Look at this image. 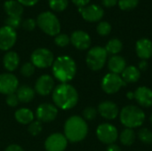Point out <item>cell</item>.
<instances>
[{"label":"cell","instance_id":"cell-41","mask_svg":"<svg viewBox=\"0 0 152 151\" xmlns=\"http://www.w3.org/2000/svg\"><path fill=\"white\" fill-rule=\"evenodd\" d=\"M4 151H24V150L17 144H11L9 145Z\"/></svg>","mask_w":152,"mask_h":151},{"label":"cell","instance_id":"cell-37","mask_svg":"<svg viewBox=\"0 0 152 151\" xmlns=\"http://www.w3.org/2000/svg\"><path fill=\"white\" fill-rule=\"evenodd\" d=\"M5 102L6 104L11 107V108H14V107H17L18 104H19V99L16 95V93H11L9 95H6V98H5Z\"/></svg>","mask_w":152,"mask_h":151},{"label":"cell","instance_id":"cell-23","mask_svg":"<svg viewBox=\"0 0 152 151\" xmlns=\"http://www.w3.org/2000/svg\"><path fill=\"white\" fill-rule=\"evenodd\" d=\"M4 9L8 17H20L23 6L17 0H8L4 4Z\"/></svg>","mask_w":152,"mask_h":151},{"label":"cell","instance_id":"cell-6","mask_svg":"<svg viewBox=\"0 0 152 151\" xmlns=\"http://www.w3.org/2000/svg\"><path fill=\"white\" fill-rule=\"evenodd\" d=\"M108 53L104 47L94 46L91 48L86 58V62L87 67L94 71H98L102 69L107 61Z\"/></svg>","mask_w":152,"mask_h":151},{"label":"cell","instance_id":"cell-2","mask_svg":"<svg viewBox=\"0 0 152 151\" xmlns=\"http://www.w3.org/2000/svg\"><path fill=\"white\" fill-rule=\"evenodd\" d=\"M52 71L55 79L62 84L69 83L77 74V64L70 56H59L54 59L52 65Z\"/></svg>","mask_w":152,"mask_h":151},{"label":"cell","instance_id":"cell-29","mask_svg":"<svg viewBox=\"0 0 152 151\" xmlns=\"http://www.w3.org/2000/svg\"><path fill=\"white\" fill-rule=\"evenodd\" d=\"M139 140L144 144H151L152 143V132L148 128H142L138 132Z\"/></svg>","mask_w":152,"mask_h":151},{"label":"cell","instance_id":"cell-42","mask_svg":"<svg viewBox=\"0 0 152 151\" xmlns=\"http://www.w3.org/2000/svg\"><path fill=\"white\" fill-rule=\"evenodd\" d=\"M102 4L106 7H113L118 4V0H102Z\"/></svg>","mask_w":152,"mask_h":151},{"label":"cell","instance_id":"cell-45","mask_svg":"<svg viewBox=\"0 0 152 151\" xmlns=\"http://www.w3.org/2000/svg\"><path fill=\"white\" fill-rule=\"evenodd\" d=\"M127 98H128V99H133V98H134V93L129 92V93H127Z\"/></svg>","mask_w":152,"mask_h":151},{"label":"cell","instance_id":"cell-35","mask_svg":"<svg viewBox=\"0 0 152 151\" xmlns=\"http://www.w3.org/2000/svg\"><path fill=\"white\" fill-rule=\"evenodd\" d=\"M97 109L94 107H86L83 110V118L87 121H92L94 120L96 116H97Z\"/></svg>","mask_w":152,"mask_h":151},{"label":"cell","instance_id":"cell-8","mask_svg":"<svg viewBox=\"0 0 152 151\" xmlns=\"http://www.w3.org/2000/svg\"><path fill=\"white\" fill-rule=\"evenodd\" d=\"M96 136L98 140L104 144H114L118 138V129L110 124H101L96 129Z\"/></svg>","mask_w":152,"mask_h":151},{"label":"cell","instance_id":"cell-39","mask_svg":"<svg viewBox=\"0 0 152 151\" xmlns=\"http://www.w3.org/2000/svg\"><path fill=\"white\" fill-rule=\"evenodd\" d=\"M22 6H33L35 5L39 0H17Z\"/></svg>","mask_w":152,"mask_h":151},{"label":"cell","instance_id":"cell-25","mask_svg":"<svg viewBox=\"0 0 152 151\" xmlns=\"http://www.w3.org/2000/svg\"><path fill=\"white\" fill-rule=\"evenodd\" d=\"M140 77H141V71L135 66L126 67L121 74V77L126 84L135 83L139 80Z\"/></svg>","mask_w":152,"mask_h":151},{"label":"cell","instance_id":"cell-21","mask_svg":"<svg viewBox=\"0 0 152 151\" xmlns=\"http://www.w3.org/2000/svg\"><path fill=\"white\" fill-rule=\"evenodd\" d=\"M3 64L7 71H14L20 65V57L18 53L13 51H8L3 58Z\"/></svg>","mask_w":152,"mask_h":151},{"label":"cell","instance_id":"cell-36","mask_svg":"<svg viewBox=\"0 0 152 151\" xmlns=\"http://www.w3.org/2000/svg\"><path fill=\"white\" fill-rule=\"evenodd\" d=\"M21 24L20 17H8L5 20V26H8L13 29L19 28Z\"/></svg>","mask_w":152,"mask_h":151},{"label":"cell","instance_id":"cell-43","mask_svg":"<svg viewBox=\"0 0 152 151\" xmlns=\"http://www.w3.org/2000/svg\"><path fill=\"white\" fill-rule=\"evenodd\" d=\"M140 71H145L148 69V62L145 60H142L139 62V67H138Z\"/></svg>","mask_w":152,"mask_h":151},{"label":"cell","instance_id":"cell-40","mask_svg":"<svg viewBox=\"0 0 152 151\" xmlns=\"http://www.w3.org/2000/svg\"><path fill=\"white\" fill-rule=\"evenodd\" d=\"M71 1L78 8L79 7H85V6H86L89 4V2H90V0H71Z\"/></svg>","mask_w":152,"mask_h":151},{"label":"cell","instance_id":"cell-22","mask_svg":"<svg viewBox=\"0 0 152 151\" xmlns=\"http://www.w3.org/2000/svg\"><path fill=\"white\" fill-rule=\"evenodd\" d=\"M35 90L26 85L19 86L16 91V95L19 99V101L23 103H28L32 101L35 98Z\"/></svg>","mask_w":152,"mask_h":151},{"label":"cell","instance_id":"cell-5","mask_svg":"<svg viewBox=\"0 0 152 151\" xmlns=\"http://www.w3.org/2000/svg\"><path fill=\"white\" fill-rule=\"evenodd\" d=\"M37 25L48 36H56L61 32V23L58 18L51 12H44L37 18Z\"/></svg>","mask_w":152,"mask_h":151},{"label":"cell","instance_id":"cell-44","mask_svg":"<svg viewBox=\"0 0 152 151\" xmlns=\"http://www.w3.org/2000/svg\"><path fill=\"white\" fill-rule=\"evenodd\" d=\"M107 151H122V150H121V149H120L118 145H116V144H110V145H109V147H108V149H107Z\"/></svg>","mask_w":152,"mask_h":151},{"label":"cell","instance_id":"cell-16","mask_svg":"<svg viewBox=\"0 0 152 151\" xmlns=\"http://www.w3.org/2000/svg\"><path fill=\"white\" fill-rule=\"evenodd\" d=\"M70 42L75 48L80 51L86 50L91 45L90 36L83 30H76L70 36Z\"/></svg>","mask_w":152,"mask_h":151},{"label":"cell","instance_id":"cell-4","mask_svg":"<svg viewBox=\"0 0 152 151\" xmlns=\"http://www.w3.org/2000/svg\"><path fill=\"white\" fill-rule=\"evenodd\" d=\"M121 124L126 128H137L141 126L145 120V114L142 109L134 105H127L124 107L119 114Z\"/></svg>","mask_w":152,"mask_h":151},{"label":"cell","instance_id":"cell-24","mask_svg":"<svg viewBox=\"0 0 152 151\" xmlns=\"http://www.w3.org/2000/svg\"><path fill=\"white\" fill-rule=\"evenodd\" d=\"M15 120L21 125H29L31 122L34 121L35 114L27 108H21L15 111L14 113Z\"/></svg>","mask_w":152,"mask_h":151},{"label":"cell","instance_id":"cell-3","mask_svg":"<svg viewBox=\"0 0 152 151\" xmlns=\"http://www.w3.org/2000/svg\"><path fill=\"white\" fill-rule=\"evenodd\" d=\"M88 133V125L86 120L79 116L69 117L64 124V135L68 142L77 143L82 142Z\"/></svg>","mask_w":152,"mask_h":151},{"label":"cell","instance_id":"cell-17","mask_svg":"<svg viewBox=\"0 0 152 151\" xmlns=\"http://www.w3.org/2000/svg\"><path fill=\"white\" fill-rule=\"evenodd\" d=\"M97 111L103 118L107 120H113L119 114L118 105L110 101H105L101 102L98 106Z\"/></svg>","mask_w":152,"mask_h":151},{"label":"cell","instance_id":"cell-28","mask_svg":"<svg viewBox=\"0 0 152 151\" xmlns=\"http://www.w3.org/2000/svg\"><path fill=\"white\" fill-rule=\"evenodd\" d=\"M48 3L50 8L53 11L62 12L67 8L69 4V0H48Z\"/></svg>","mask_w":152,"mask_h":151},{"label":"cell","instance_id":"cell-1","mask_svg":"<svg viewBox=\"0 0 152 151\" xmlns=\"http://www.w3.org/2000/svg\"><path fill=\"white\" fill-rule=\"evenodd\" d=\"M52 99L57 108L62 110H69L77 104L79 96L74 86L68 83H61L54 87L52 93Z\"/></svg>","mask_w":152,"mask_h":151},{"label":"cell","instance_id":"cell-20","mask_svg":"<svg viewBox=\"0 0 152 151\" xmlns=\"http://www.w3.org/2000/svg\"><path fill=\"white\" fill-rule=\"evenodd\" d=\"M108 68L111 73L119 75L126 68V61L120 55H113L108 61Z\"/></svg>","mask_w":152,"mask_h":151},{"label":"cell","instance_id":"cell-15","mask_svg":"<svg viewBox=\"0 0 152 151\" xmlns=\"http://www.w3.org/2000/svg\"><path fill=\"white\" fill-rule=\"evenodd\" d=\"M78 12L82 15L83 19L89 22L99 21L104 15L103 9L96 4H90L85 7H79Z\"/></svg>","mask_w":152,"mask_h":151},{"label":"cell","instance_id":"cell-31","mask_svg":"<svg viewBox=\"0 0 152 151\" xmlns=\"http://www.w3.org/2000/svg\"><path fill=\"white\" fill-rule=\"evenodd\" d=\"M139 4V0H118V6L123 11H128L135 8Z\"/></svg>","mask_w":152,"mask_h":151},{"label":"cell","instance_id":"cell-32","mask_svg":"<svg viewBox=\"0 0 152 151\" xmlns=\"http://www.w3.org/2000/svg\"><path fill=\"white\" fill-rule=\"evenodd\" d=\"M96 30L100 36H108L111 31V25L108 21H101L97 25Z\"/></svg>","mask_w":152,"mask_h":151},{"label":"cell","instance_id":"cell-14","mask_svg":"<svg viewBox=\"0 0 152 151\" xmlns=\"http://www.w3.org/2000/svg\"><path fill=\"white\" fill-rule=\"evenodd\" d=\"M54 87V79L50 75L45 74L40 76L37 79L34 90L38 95L47 96L51 93H53Z\"/></svg>","mask_w":152,"mask_h":151},{"label":"cell","instance_id":"cell-10","mask_svg":"<svg viewBox=\"0 0 152 151\" xmlns=\"http://www.w3.org/2000/svg\"><path fill=\"white\" fill-rule=\"evenodd\" d=\"M36 117L41 123H50L56 119L58 108L51 103H42L36 109Z\"/></svg>","mask_w":152,"mask_h":151},{"label":"cell","instance_id":"cell-9","mask_svg":"<svg viewBox=\"0 0 152 151\" xmlns=\"http://www.w3.org/2000/svg\"><path fill=\"white\" fill-rule=\"evenodd\" d=\"M124 85H126V83L123 81L122 77L111 72L105 75L102 80V88L107 94L117 93Z\"/></svg>","mask_w":152,"mask_h":151},{"label":"cell","instance_id":"cell-30","mask_svg":"<svg viewBox=\"0 0 152 151\" xmlns=\"http://www.w3.org/2000/svg\"><path fill=\"white\" fill-rule=\"evenodd\" d=\"M42 130H43L42 123L39 122L38 120H34L28 125V132L32 136H37L38 134L41 133Z\"/></svg>","mask_w":152,"mask_h":151},{"label":"cell","instance_id":"cell-26","mask_svg":"<svg viewBox=\"0 0 152 151\" xmlns=\"http://www.w3.org/2000/svg\"><path fill=\"white\" fill-rule=\"evenodd\" d=\"M136 138V134L133 129L126 128L122 131L119 135L120 142L125 146H131L134 143Z\"/></svg>","mask_w":152,"mask_h":151},{"label":"cell","instance_id":"cell-38","mask_svg":"<svg viewBox=\"0 0 152 151\" xmlns=\"http://www.w3.org/2000/svg\"><path fill=\"white\" fill-rule=\"evenodd\" d=\"M36 25H37V21L34 20V19H31V18H28V19H26L23 22H22V28L28 31H31L33 30L35 28H36Z\"/></svg>","mask_w":152,"mask_h":151},{"label":"cell","instance_id":"cell-33","mask_svg":"<svg viewBox=\"0 0 152 151\" xmlns=\"http://www.w3.org/2000/svg\"><path fill=\"white\" fill-rule=\"evenodd\" d=\"M35 69H36V67L31 62H25L24 64H22L20 68V74L23 77H31L35 73Z\"/></svg>","mask_w":152,"mask_h":151},{"label":"cell","instance_id":"cell-46","mask_svg":"<svg viewBox=\"0 0 152 151\" xmlns=\"http://www.w3.org/2000/svg\"><path fill=\"white\" fill-rule=\"evenodd\" d=\"M150 121H151V125H152V114L151 115V117H150Z\"/></svg>","mask_w":152,"mask_h":151},{"label":"cell","instance_id":"cell-18","mask_svg":"<svg viewBox=\"0 0 152 151\" xmlns=\"http://www.w3.org/2000/svg\"><path fill=\"white\" fill-rule=\"evenodd\" d=\"M134 98L136 102L143 108L152 107V90L146 86L138 87L134 93Z\"/></svg>","mask_w":152,"mask_h":151},{"label":"cell","instance_id":"cell-13","mask_svg":"<svg viewBox=\"0 0 152 151\" xmlns=\"http://www.w3.org/2000/svg\"><path fill=\"white\" fill-rule=\"evenodd\" d=\"M17 40V34L15 29L4 26L0 28V50L9 51L13 47Z\"/></svg>","mask_w":152,"mask_h":151},{"label":"cell","instance_id":"cell-19","mask_svg":"<svg viewBox=\"0 0 152 151\" xmlns=\"http://www.w3.org/2000/svg\"><path fill=\"white\" fill-rule=\"evenodd\" d=\"M135 51L141 60H149L152 57V42L148 38H141L136 42Z\"/></svg>","mask_w":152,"mask_h":151},{"label":"cell","instance_id":"cell-27","mask_svg":"<svg viewBox=\"0 0 152 151\" xmlns=\"http://www.w3.org/2000/svg\"><path fill=\"white\" fill-rule=\"evenodd\" d=\"M104 48L108 53H110L113 55H118V53H120L123 48V44L119 39L113 38V39H110L107 43V44Z\"/></svg>","mask_w":152,"mask_h":151},{"label":"cell","instance_id":"cell-12","mask_svg":"<svg viewBox=\"0 0 152 151\" xmlns=\"http://www.w3.org/2000/svg\"><path fill=\"white\" fill-rule=\"evenodd\" d=\"M67 146L68 140L61 133H52L45 142V149L46 151H64Z\"/></svg>","mask_w":152,"mask_h":151},{"label":"cell","instance_id":"cell-11","mask_svg":"<svg viewBox=\"0 0 152 151\" xmlns=\"http://www.w3.org/2000/svg\"><path fill=\"white\" fill-rule=\"evenodd\" d=\"M19 87V80L12 73L7 72L0 74V93L9 95L16 93Z\"/></svg>","mask_w":152,"mask_h":151},{"label":"cell","instance_id":"cell-7","mask_svg":"<svg viewBox=\"0 0 152 151\" xmlns=\"http://www.w3.org/2000/svg\"><path fill=\"white\" fill-rule=\"evenodd\" d=\"M31 63L38 69H47L52 67L54 61L53 53L47 48H37L33 51L30 56Z\"/></svg>","mask_w":152,"mask_h":151},{"label":"cell","instance_id":"cell-34","mask_svg":"<svg viewBox=\"0 0 152 151\" xmlns=\"http://www.w3.org/2000/svg\"><path fill=\"white\" fill-rule=\"evenodd\" d=\"M54 43L59 47H65L70 43V37L66 34H59L55 36Z\"/></svg>","mask_w":152,"mask_h":151}]
</instances>
